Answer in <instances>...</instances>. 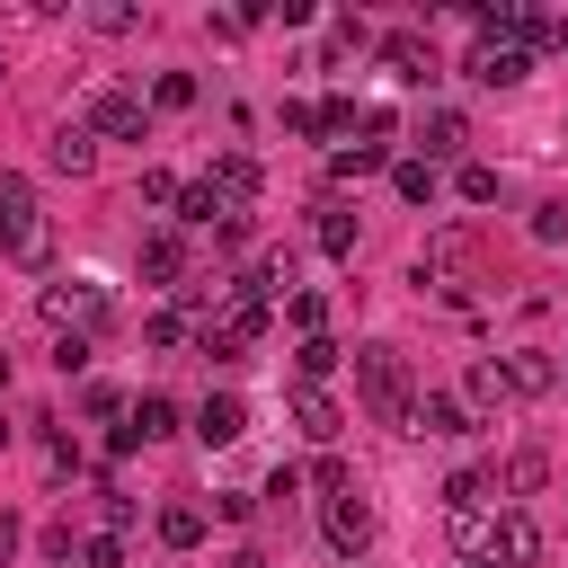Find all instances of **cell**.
<instances>
[{
	"instance_id": "obj_30",
	"label": "cell",
	"mask_w": 568,
	"mask_h": 568,
	"mask_svg": "<svg viewBox=\"0 0 568 568\" xmlns=\"http://www.w3.org/2000/svg\"><path fill=\"white\" fill-rule=\"evenodd\" d=\"M178 222H195V231H213V222H222V195H213V186L195 178V186L178 195Z\"/></svg>"
},
{
	"instance_id": "obj_28",
	"label": "cell",
	"mask_w": 568,
	"mask_h": 568,
	"mask_svg": "<svg viewBox=\"0 0 568 568\" xmlns=\"http://www.w3.org/2000/svg\"><path fill=\"white\" fill-rule=\"evenodd\" d=\"M80 18H89L98 36H133V27H142V9H124V0H89Z\"/></svg>"
},
{
	"instance_id": "obj_22",
	"label": "cell",
	"mask_w": 568,
	"mask_h": 568,
	"mask_svg": "<svg viewBox=\"0 0 568 568\" xmlns=\"http://www.w3.org/2000/svg\"><path fill=\"white\" fill-rule=\"evenodd\" d=\"M355 240H364V231H355V213H346V204L328 195V204H320V248H328V257L346 266V257H355Z\"/></svg>"
},
{
	"instance_id": "obj_40",
	"label": "cell",
	"mask_w": 568,
	"mask_h": 568,
	"mask_svg": "<svg viewBox=\"0 0 568 568\" xmlns=\"http://www.w3.org/2000/svg\"><path fill=\"white\" fill-rule=\"evenodd\" d=\"M178 195H186V186H178L169 169H142V204H178Z\"/></svg>"
},
{
	"instance_id": "obj_2",
	"label": "cell",
	"mask_w": 568,
	"mask_h": 568,
	"mask_svg": "<svg viewBox=\"0 0 568 568\" xmlns=\"http://www.w3.org/2000/svg\"><path fill=\"white\" fill-rule=\"evenodd\" d=\"M0 257H18V266H44V257H53V231H44L36 186H27L18 169H0Z\"/></svg>"
},
{
	"instance_id": "obj_47",
	"label": "cell",
	"mask_w": 568,
	"mask_h": 568,
	"mask_svg": "<svg viewBox=\"0 0 568 568\" xmlns=\"http://www.w3.org/2000/svg\"><path fill=\"white\" fill-rule=\"evenodd\" d=\"M470 568H497V559H470Z\"/></svg>"
},
{
	"instance_id": "obj_9",
	"label": "cell",
	"mask_w": 568,
	"mask_h": 568,
	"mask_svg": "<svg viewBox=\"0 0 568 568\" xmlns=\"http://www.w3.org/2000/svg\"><path fill=\"white\" fill-rule=\"evenodd\" d=\"M133 266H142V284H160V293H186V231H142Z\"/></svg>"
},
{
	"instance_id": "obj_46",
	"label": "cell",
	"mask_w": 568,
	"mask_h": 568,
	"mask_svg": "<svg viewBox=\"0 0 568 568\" xmlns=\"http://www.w3.org/2000/svg\"><path fill=\"white\" fill-rule=\"evenodd\" d=\"M550 44H559V53H568V18H550Z\"/></svg>"
},
{
	"instance_id": "obj_11",
	"label": "cell",
	"mask_w": 568,
	"mask_h": 568,
	"mask_svg": "<svg viewBox=\"0 0 568 568\" xmlns=\"http://www.w3.org/2000/svg\"><path fill=\"white\" fill-rule=\"evenodd\" d=\"M497 373H506V399H550L559 390V355H541V346L497 355Z\"/></svg>"
},
{
	"instance_id": "obj_25",
	"label": "cell",
	"mask_w": 568,
	"mask_h": 568,
	"mask_svg": "<svg viewBox=\"0 0 568 568\" xmlns=\"http://www.w3.org/2000/svg\"><path fill=\"white\" fill-rule=\"evenodd\" d=\"M160 541H169V550H195V541H204V506H186V497L160 506Z\"/></svg>"
},
{
	"instance_id": "obj_19",
	"label": "cell",
	"mask_w": 568,
	"mask_h": 568,
	"mask_svg": "<svg viewBox=\"0 0 568 568\" xmlns=\"http://www.w3.org/2000/svg\"><path fill=\"white\" fill-rule=\"evenodd\" d=\"M124 435H133V444H169V435H178V399L142 390V399H133V417H124Z\"/></svg>"
},
{
	"instance_id": "obj_6",
	"label": "cell",
	"mask_w": 568,
	"mask_h": 568,
	"mask_svg": "<svg viewBox=\"0 0 568 568\" xmlns=\"http://www.w3.org/2000/svg\"><path fill=\"white\" fill-rule=\"evenodd\" d=\"M320 532H328V550H346V559H364V550H373V497H364V488H346V497H328V506H320Z\"/></svg>"
},
{
	"instance_id": "obj_27",
	"label": "cell",
	"mask_w": 568,
	"mask_h": 568,
	"mask_svg": "<svg viewBox=\"0 0 568 568\" xmlns=\"http://www.w3.org/2000/svg\"><path fill=\"white\" fill-rule=\"evenodd\" d=\"M444 524H453V541H462L470 559H488V532H497V524H488V506H462V515H444Z\"/></svg>"
},
{
	"instance_id": "obj_13",
	"label": "cell",
	"mask_w": 568,
	"mask_h": 568,
	"mask_svg": "<svg viewBox=\"0 0 568 568\" xmlns=\"http://www.w3.org/2000/svg\"><path fill=\"white\" fill-rule=\"evenodd\" d=\"M44 169H53V178H89V169H98V133H89L80 115H62L53 142H44Z\"/></svg>"
},
{
	"instance_id": "obj_16",
	"label": "cell",
	"mask_w": 568,
	"mask_h": 568,
	"mask_svg": "<svg viewBox=\"0 0 568 568\" xmlns=\"http://www.w3.org/2000/svg\"><path fill=\"white\" fill-rule=\"evenodd\" d=\"M488 559H506V568H532L541 559V524L515 506V515H497V532H488Z\"/></svg>"
},
{
	"instance_id": "obj_12",
	"label": "cell",
	"mask_w": 568,
	"mask_h": 568,
	"mask_svg": "<svg viewBox=\"0 0 568 568\" xmlns=\"http://www.w3.org/2000/svg\"><path fill=\"white\" fill-rule=\"evenodd\" d=\"M399 435H435V444H453V435H470V408L453 399V390H417L408 399V426Z\"/></svg>"
},
{
	"instance_id": "obj_33",
	"label": "cell",
	"mask_w": 568,
	"mask_h": 568,
	"mask_svg": "<svg viewBox=\"0 0 568 568\" xmlns=\"http://www.w3.org/2000/svg\"><path fill=\"white\" fill-rule=\"evenodd\" d=\"M453 186H462V204H497V169H488V160H462Z\"/></svg>"
},
{
	"instance_id": "obj_23",
	"label": "cell",
	"mask_w": 568,
	"mask_h": 568,
	"mask_svg": "<svg viewBox=\"0 0 568 568\" xmlns=\"http://www.w3.org/2000/svg\"><path fill=\"white\" fill-rule=\"evenodd\" d=\"M337 364H346V346H337V337H302V346H293V373H302L311 390H320V382H328Z\"/></svg>"
},
{
	"instance_id": "obj_43",
	"label": "cell",
	"mask_w": 568,
	"mask_h": 568,
	"mask_svg": "<svg viewBox=\"0 0 568 568\" xmlns=\"http://www.w3.org/2000/svg\"><path fill=\"white\" fill-rule=\"evenodd\" d=\"M53 364L62 373H89V337H53Z\"/></svg>"
},
{
	"instance_id": "obj_17",
	"label": "cell",
	"mask_w": 568,
	"mask_h": 568,
	"mask_svg": "<svg viewBox=\"0 0 568 568\" xmlns=\"http://www.w3.org/2000/svg\"><path fill=\"white\" fill-rule=\"evenodd\" d=\"M195 435H204V444H240V435H248V399H240V390H213V399L195 408Z\"/></svg>"
},
{
	"instance_id": "obj_50",
	"label": "cell",
	"mask_w": 568,
	"mask_h": 568,
	"mask_svg": "<svg viewBox=\"0 0 568 568\" xmlns=\"http://www.w3.org/2000/svg\"><path fill=\"white\" fill-rule=\"evenodd\" d=\"M559 373H568V364H559Z\"/></svg>"
},
{
	"instance_id": "obj_49",
	"label": "cell",
	"mask_w": 568,
	"mask_h": 568,
	"mask_svg": "<svg viewBox=\"0 0 568 568\" xmlns=\"http://www.w3.org/2000/svg\"><path fill=\"white\" fill-rule=\"evenodd\" d=\"M0 444H9V426H0Z\"/></svg>"
},
{
	"instance_id": "obj_26",
	"label": "cell",
	"mask_w": 568,
	"mask_h": 568,
	"mask_svg": "<svg viewBox=\"0 0 568 568\" xmlns=\"http://www.w3.org/2000/svg\"><path fill=\"white\" fill-rule=\"evenodd\" d=\"M186 337H195V328H186V311H151V320H142V346H151V355H178Z\"/></svg>"
},
{
	"instance_id": "obj_31",
	"label": "cell",
	"mask_w": 568,
	"mask_h": 568,
	"mask_svg": "<svg viewBox=\"0 0 568 568\" xmlns=\"http://www.w3.org/2000/svg\"><path fill=\"white\" fill-rule=\"evenodd\" d=\"M302 488H320V497H346V488H355V470H346L337 453H320V462L302 470Z\"/></svg>"
},
{
	"instance_id": "obj_10",
	"label": "cell",
	"mask_w": 568,
	"mask_h": 568,
	"mask_svg": "<svg viewBox=\"0 0 568 568\" xmlns=\"http://www.w3.org/2000/svg\"><path fill=\"white\" fill-rule=\"evenodd\" d=\"M462 71H470V80H479V89H515V80H524V71H532V53H524V44H506V36H479V44H470V62H462Z\"/></svg>"
},
{
	"instance_id": "obj_24",
	"label": "cell",
	"mask_w": 568,
	"mask_h": 568,
	"mask_svg": "<svg viewBox=\"0 0 568 568\" xmlns=\"http://www.w3.org/2000/svg\"><path fill=\"white\" fill-rule=\"evenodd\" d=\"M541 479H550V453H541V444H524V453L506 462V479H497V488H506V497H532Z\"/></svg>"
},
{
	"instance_id": "obj_45",
	"label": "cell",
	"mask_w": 568,
	"mask_h": 568,
	"mask_svg": "<svg viewBox=\"0 0 568 568\" xmlns=\"http://www.w3.org/2000/svg\"><path fill=\"white\" fill-rule=\"evenodd\" d=\"M222 568H275V559H266V550H231Z\"/></svg>"
},
{
	"instance_id": "obj_14",
	"label": "cell",
	"mask_w": 568,
	"mask_h": 568,
	"mask_svg": "<svg viewBox=\"0 0 568 568\" xmlns=\"http://www.w3.org/2000/svg\"><path fill=\"white\" fill-rule=\"evenodd\" d=\"M204 186L222 195V213H248V204H257V160H248V151H222Z\"/></svg>"
},
{
	"instance_id": "obj_39",
	"label": "cell",
	"mask_w": 568,
	"mask_h": 568,
	"mask_svg": "<svg viewBox=\"0 0 568 568\" xmlns=\"http://www.w3.org/2000/svg\"><path fill=\"white\" fill-rule=\"evenodd\" d=\"M284 133H302V142H320V106H311V98H284Z\"/></svg>"
},
{
	"instance_id": "obj_34",
	"label": "cell",
	"mask_w": 568,
	"mask_h": 568,
	"mask_svg": "<svg viewBox=\"0 0 568 568\" xmlns=\"http://www.w3.org/2000/svg\"><path fill=\"white\" fill-rule=\"evenodd\" d=\"M532 240H541V248H559V240H568V195L532 204Z\"/></svg>"
},
{
	"instance_id": "obj_42",
	"label": "cell",
	"mask_w": 568,
	"mask_h": 568,
	"mask_svg": "<svg viewBox=\"0 0 568 568\" xmlns=\"http://www.w3.org/2000/svg\"><path fill=\"white\" fill-rule=\"evenodd\" d=\"M44 559H62V568H71V559H80V532H71V524H44Z\"/></svg>"
},
{
	"instance_id": "obj_8",
	"label": "cell",
	"mask_w": 568,
	"mask_h": 568,
	"mask_svg": "<svg viewBox=\"0 0 568 568\" xmlns=\"http://www.w3.org/2000/svg\"><path fill=\"white\" fill-rule=\"evenodd\" d=\"M408 142H417L408 160H426V169H435V160H462V142H470V124H462V106H426V115L408 124Z\"/></svg>"
},
{
	"instance_id": "obj_38",
	"label": "cell",
	"mask_w": 568,
	"mask_h": 568,
	"mask_svg": "<svg viewBox=\"0 0 568 568\" xmlns=\"http://www.w3.org/2000/svg\"><path fill=\"white\" fill-rule=\"evenodd\" d=\"M284 320H293L302 337H320V320H328V302H320V293H293V302H284Z\"/></svg>"
},
{
	"instance_id": "obj_4",
	"label": "cell",
	"mask_w": 568,
	"mask_h": 568,
	"mask_svg": "<svg viewBox=\"0 0 568 568\" xmlns=\"http://www.w3.org/2000/svg\"><path fill=\"white\" fill-rule=\"evenodd\" d=\"M44 320H53L62 337H98V328L115 320V293H106L98 275H53V284H44Z\"/></svg>"
},
{
	"instance_id": "obj_36",
	"label": "cell",
	"mask_w": 568,
	"mask_h": 568,
	"mask_svg": "<svg viewBox=\"0 0 568 568\" xmlns=\"http://www.w3.org/2000/svg\"><path fill=\"white\" fill-rule=\"evenodd\" d=\"M364 44H373L364 18H328V53H364Z\"/></svg>"
},
{
	"instance_id": "obj_48",
	"label": "cell",
	"mask_w": 568,
	"mask_h": 568,
	"mask_svg": "<svg viewBox=\"0 0 568 568\" xmlns=\"http://www.w3.org/2000/svg\"><path fill=\"white\" fill-rule=\"evenodd\" d=\"M0 80H9V53H0Z\"/></svg>"
},
{
	"instance_id": "obj_20",
	"label": "cell",
	"mask_w": 568,
	"mask_h": 568,
	"mask_svg": "<svg viewBox=\"0 0 568 568\" xmlns=\"http://www.w3.org/2000/svg\"><path fill=\"white\" fill-rule=\"evenodd\" d=\"M497 497V470L488 462H462L453 479H444V515H462V506H488Z\"/></svg>"
},
{
	"instance_id": "obj_21",
	"label": "cell",
	"mask_w": 568,
	"mask_h": 568,
	"mask_svg": "<svg viewBox=\"0 0 568 568\" xmlns=\"http://www.w3.org/2000/svg\"><path fill=\"white\" fill-rule=\"evenodd\" d=\"M373 169H390V151H382V142H355V151H337V160H328V186H364Z\"/></svg>"
},
{
	"instance_id": "obj_18",
	"label": "cell",
	"mask_w": 568,
	"mask_h": 568,
	"mask_svg": "<svg viewBox=\"0 0 568 568\" xmlns=\"http://www.w3.org/2000/svg\"><path fill=\"white\" fill-rule=\"evenodd\" d=\"M462 408H470V426H479V417H497V408H506V373H497V355H479V364H470V373H462Z\"/></svg>"
},
{
	"instance_id": "obj_35",
	"label": "cell",
	"mask_w": 568,
	"mask_h": 568,
	"mask_svg": "<svg viewBox=\"0 0 568 568\" xmlns=\"http://www.w3.org/2000/svg\"><path fill=\"white\" fill-rule=\"evenodd\" d=\"M80 568H124V532H89L80 541Z\"/></svg>"
},
{
	"instance_id": "obj_15",
	"label": "cell",
	"mask_w": 568,
	"mask_h": 568,
	"mask_svg": "<svg viewBox=\"0 0 568 568\" xmlns=\"http://www.w3.org/2000/svg\"><path fill=\"white\" fill-rule=\"evenodd\" d=\"M293 426H302V435H311V444L328 453V444L346 435V408H337L328 390H311V382H302V390H293Z\"/></svg>"
},
{
	"instance_id": "obj_41",
	"label": "cell",
	"mask_w": 568,
	"mask_h": 568,
	"mask_svg": "<svg viewBox=\"0 0 568 568\" xmlns=\"http://www.w3.org/2000/svg\"><path fill=\"white\" fill-rule=\"evenodd\" d=\"M213 515H222V524H248V515H257V497H248V488H222V497H213Z\"/></svg>"
},
{
	"instance_id": "obj_1",
	"label": "cell",
	"mask_w": 568,
	"mask_h": 568,
	"mask_svg": "<svg viewBox=\"0 0 568 568\" xmlns=\"http://www.w3.org/2000/svg\"><path fill=\"white\" fill-rule=\"evenodd\" d=\"M355 399H364V417L373 426H408V399H417V382H408V355L399 346H355Z\"/></svg>"
},
{
	"instance_id": "obj_32",
	"label": "cell",
	"mask_w": 568,
	"mask_h": 568,
	"mask_svg": "<svg viewBox=\"0 0 568 568\" xmlns=\"http://www.w3.org/2000/svg\"><path fill=\"white\" fill-rule=\"evenodd\" d=\"M151 106H169V115L195 106V71H160V80H151Z\"/></svg>"
},
{
	"instance_id": "obj_37",
	"label": "cell",
	"mask_w": 568,
	"mask_h": 568,
	"mask_svg": "<svg viewBox=\"0 0 568 568\" xmlns=\"http://www.w3.org/2000/svg\"><path fill=\"white\" fill-rule=\"evenodd\" d=\"M337 133H355V98H320V142H337Z\"/></svg>"
},
{
	"instance_id": "obj_7",
	"label": "cell",
	"mask_w": 568,
	"mask_h": 568,
	"mask_svg": "<svg viewBox=\"0 0 568 568\" xmlns=\"http://www.w3.org/2000/svg\"><path fill=\"white\" fill-rule=\"evenodd\" d=\"M373 53H382V71H390L399 89H426V80H435V44H426L417 27H390V36H373Z\"/></svg>"
},
{
	"instance_id": "obj_44",
	"label": "cell",
	"mask_w": 568,
	"mask_h": 568,
	"mask_svg": "<svg viewBox=\"0 0 568 568\" xmlns=\"http://www.w3.org/2000/svg\"><path fill=\"white\" fill-rule=\"evenodd\" d=\"M18 559V515H0V568Z\"/></svg>"
},
{
	"instance_id": "obj_3",
	"label": "cell",
	"mask_w": 568,
	"mask_h": 568,
	"mask_svg": "<svg viewBox=\"0 0 568 568\" xmlns=\"http://www.w3.org/2000/svg\"><path fill=\"white\" fill-rule=\"evenodd\" d=\"M257 337H266V302H248L240 284H231V293H222V302L195 320V346H204V355H222V364H240Z\"/></svg>"
},
{
	"instance_id": "obj_5",
	"label": "cell",
	"mask_w": 568,
	"mask_h": 568,
	"mask_svg": "<svg viewBox=\"0 0 568 568\" xmlns=\"http://www.w3.org/2000/svg\"><path fill=\"white\" fill-rule=\"evenodd\" d=\"M80 124L98 133V142H151V98L142 89H89V106H80Z\"/></svg>"
},
{
	"instance_id": "obj_29",
	"label": "cell",
	"mask_w": 568,
	"mask_h": 568,
	"mask_svg": "<svg viewBox=\"0 0 568 568\" xmlns=\"http://www.w3.org/2000/svg\"><path fill=\"white\" fill-rule=\"evenodd\" d=\"M390 186H399L408 204H435V169H426V160H390Z\"/></svg>"
}]
</instances>
